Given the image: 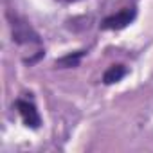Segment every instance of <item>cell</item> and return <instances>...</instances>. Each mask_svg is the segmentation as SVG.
Segmentation results:
<instances>
[{"label":"cell","instance_id":"277c9868","mask_svg":"<svg viewBox=\"0 0 153 153\" xmlns=\"http://www.w3.org/2000/svg\"><path fill=\"white\" fill-rule=\"evenodd\" d=\"M85 56V51H78V52H72V54H67V56H63L61 59H58L56 61V65H59V67H76L79 63V59Z\"/></svg>","mask_w":153,"mask_h":153},{"label":"cell","instance_id":"6da1fadb","mask_svg":"<svg viewBox=\"0 0 153 153\" xmlns=\"http://www.w3.org/2000/svg\"><path fill=\"white\" fill-rule=\"evenodd\" d=\"M135 18V9L133 7H124L123 11H119V13H115V15H110V16H106L105 20H103V24H101V27L103 29H124L128 24H131V20Z\"/></svg>","mask_w":153,"mask_h":153},{"label":"cell","instance_id":"3957f363","mask_svg":"<svg viewBox=\"0 0 153 153\" xmlns=\"http://www.w3.org/2000/svg\"><path fill=\"white\" fill-rule=\"evenodd\" d=\"M126 67L124 65H121V63H117V65H110L106 70H105V74H103V83L105 85H114V83H117V81H121L124 76H126Z\"/></svg>","mask_w":153,"mask_h":153},{"label":"cell","instance_id":"7a4b0ae2","mask_svg":"<svg viewBox=\"0 0 153 153\" xmlns=\"http://www.w3.org/2000/svg\"><path fill=\"white\" fill-rule=\"evenodd\" d=\"M16 108H18V114H20V117H22V121H24V124L27 128H33V130L40 128L42 119H40L38 110H36V106L33 103L24 101V99H18L16 101Z\"/></svg>","mask_w":153,"mask_h":153}]
</instances>
